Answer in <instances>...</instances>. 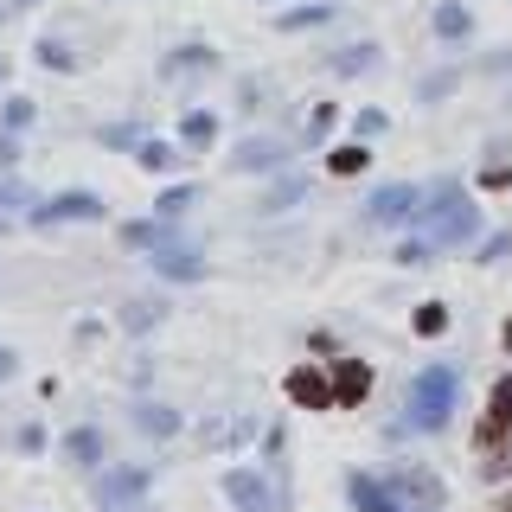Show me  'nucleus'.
Masks as SVG:
<instances>
[{
  "label": "nucleus",
  "mask_w": 512,
  "mask_h": 512,
  "mask_svg": "<svg viewBox=\"0 0 512 512\" xmlns=\"http://www.w3.org/2000/svg\"><path fill=\"white\" fill-rule=\"evenodd\" d=\"M141 167H148V173L173 167V148H167V141H141Z\"/></svg>",
  "instance_id": "4468645a"
},
{
  "label": "nucleus",
  "mask_w": 512,
  "mask_h": 512,
  "mask_svg": "<svg viewBox=\"0 0 512 512\" xmlns=\"http://www.w3.org/2000/svg\"><path fill=\"white\" fill-rule=\"evenodd\" d=\"M448 410H455V372H448V365L416 372V384H410V423L416 429H442Z\"/></svg>",
  "instance_id": "f257e3e1"
},
{
  "label": "nucleus",
  "mask_w": 512,
  "mask_h": 512,
  "mask_svg": "<svg viewBox=\"0 0 512 512\" xmlns=\"http://www.w3.org/2000/svg\"><path fill=\"white\" fill-rule=\"evenodd\" d=\"M288 397H295V404H308V410H327L333 404V391L308 372V365H301V372H288Z\"/></svg>",
  "instance_id": "39448f33"
},
{
  "label": "nucleus",
  "mask_w": 512,
  "mask_h": 512,
  "mask_svg": "<svg viewBox=\"0 0 512 512\" xmlns=\"http://www.w3.org/2000/svg\"><path fill=\"white\" fill-rule=\"evenodd\" d=\"M0 167H13V135H0Z\"/></svg>",
  "instance_id": "5701e85b"
},
{
  "label": "nucleus",
  "mask_w": 512,
  "mask_h": 512,
  "mask_svg": "<svg viewBox=\"0 0 512 512\" xmlns=\"http://www.w3.org/2000/svg\"><path fill=\"white\" fill-rule=\"evenodd\" d=\"M141 429H154V436H167V429H173V410L148 404V410H141Z\"/></svg>",
  "instance_id": "2eb2a0df"
},
{
  "label": "nucleus",
  "mask_w": 512,
  "mask_h": 512,
  "mask_svg": "<svg viewBox=\"0 0 512 512\" xmlns=\"http://www.w3.org/2000/svg\"><path fill=\"white\" fill-rule=\"evenodd\" d=\"M500 512H512V500H506V506H500Z\"/></svg>",
  "instance_id": "c85d7f7f"
},
{
  "label": "nucleus",
  "mask_w": 512,
  "mask_h": 512,
  "mask_svg": "<svg viewBox=\"0 0 512 512\" xmlns=\"http://www.w3.org/2000/svg\"><path fill=\"white\" fill-rule=\"evenodd\" d=\"M224 487H231V500H244V506H263V487H256L250 474H231Z\"/></svg>",
  "instance_id": "ddd939ff"
},
{
  "label": "nucleus",
  "mask_w": 512,
  "mask_h": 512,
  "mask_svg": "<svg viewBox=\"0 0 512 512\" xmlns=\"http://www.w3.org/2000/svg\"><path fill=\"white\" fill-rule=\"evenodd\" d=\"M365 391H372V372H365L359 359H346V365H340V378H333V397H340V404H359Z\"/></svg>",
  "instance_id": "423d86ee"
},
{
  "label": "nucleus",
  "mask_w": 512,
  "mask_h": 512,
  "mask_svg": "<svg viewBox=\"0 0 512 512\" xmlns=\"http://www.w3.org/2000/svg\"><path fill=\"white\" fill-rule=\"evenodd\" d=\"M186 205H192V192H186V186H180V192H167V199H160V218H180Z\"/></svg>",
  "instance_id": "f3484780"
},
{
  "label": "nucleus",
  "mask_w": 512,
  "mask_h": 512,
  "mask_svg": "<svg viewBox=\"0 0 512 512\" xmlns=\"http://www.w3.org/2000/svg\"><path fill=\"white\" fill-rule=\"evenodd\" d=\"M442 327H448L442 308H423V314H416V333H442Z\"/></svg>",
  "instance_id": "6ab92c4d"
},
{
  "label": "nucleus",
  "mask_w": 512,
  "mask_h": 512,
  "mask_svg": "<svg viewBox=\"0 0 512 512\" xmlns=\"http://www.w3.org/2000/svg\"><path fill=\"white\" fill-rule=\"evenodd\" d=\"M436 26H442V32H468V13H461V7H442Z\"/></svg>",
  "instance_id": "a211bd4d"
},
{
  "label": "nucleus",
  "mask_w": 512,
  "mask_h": 512,
  "mask_svg": "<svg viewBox=\"0 0 512 512\" xmlns=\"http://www.w3.org/2000/svg\"><path fill=\"white\" fill-rule=\"evenodd\" d=\"M423 212V192L416 186H384L372 199V224H397V218H416Z\"/></svg>",
  "instance_id": "f03ea898"
},
{
  "label": "nucleus",
  "mask_w": 512,
  "mask_h": 512,
  "mask_svg": "<svg viewBox=\"0 0 512 512\" xmlns=\"http://www.w3.org/2000/svg\"><path fill=\"white\" fill-rule=\"evenodd\" d=\"M237 167H282V148H276V141H244V148H237Z\"/></svg>",
  "instance_id": "1a4fd4ad"
},
{
  "label": "nucleus",
  "mask_w": 512,
  "mask_h": 512,
  "mask_svg": "<svg viewBox=\"0 0 512 512\" xmlns=\"http://www.w3.org/2000/svg\"><path fill=\"white\" fill-rule=\"evenodd\" d=\"M0 205H26V192L13 186V180H0Z\"/></svg>",
  "instance_id": "4be33fe9"
},
{
  "label": "nucleus",
  "mask_w": 512,
  "mask_h": 512,
  "mask_svg": "<svg viewBox=\"0 0 512 512\" xmlns=\"http://www.w3.org/2000/svg\"><path fill=\"white\" fill-rule=\"evenodd\" d=\"M71 455H77V461L96 455V436H90V429H77V436H71Z\"/></svg>",
  "instance_id": "aec40b11"
},
{
  "label": "nucleus",
  "mask_w": 512,
  "mask_h": 512,
  "mask_svg": "<svg viewBox=\"0 0 512 512\" xmlns=\"http://www.w3.org/2000/svg\"><path fill=\"white\" fill-rule=\"evenodd\" d=\"M141 493V474H109L103 487H96V500H103V512H116L122 500H135Z\"/></svg>",
  "instance_id": "6e6552de"
},
{
  "label": "nucleus",
  "mask_w": 512,
  "mask_h": 512,
  "mask_svg": "<svg viewBox=\"0 0 512 512\" xmlns=\"http://www.w3.org/2000/svg\"><path fill=\"white\" fill-rule=\"evenodd\" d=\"M128 244H135V250H160V244H167V224H128Z\"/></svg>",
  "instance_id": "9d476101"
},
{
  "label": "nucleus",
  "mask_w": 512,
  "mask_h": 512,
  "mask_svg": "<svg viewBox=\"0 0 512 512\" xmlns=\"http://www.w3.org/2000/svg\"><path fill=\"white\" fill-rule=\"evenodd\" d=\"M13 7H32V0H13Z\"/></svg>",
  "instance_id": "a878e982"
},
{
  "label": "nucleus",
  "mask_w": 512,
  "mask_h": 512,
  "mask_svg": "<svg viewBox=\"0 0 512 512\" xmlns=\"http://www.w3.org/2000/svg\"><path fill=\"white\" fill-rule=\"evenodd\" d=\"M0 237H7V218H0Z\"/></svg>",
  "instance_id": "bb28decb"
},
{
  "label": "nucleus",
  "mask_w": 512,
  "mask_h": 512,
  "mask_svg": "<svg viewBox=\"0 0 512 512\" xmlns=\"http://www.w3.org/2000/svg\"><path fill=\"white\" fill-rule=\"evenodd\" d=\"M506 429H512V378L493 384V404H487V423H480V442L506 436Z\"/></svg>",
  "instance_id": "20e7f679"
},
{
  "label": "nucleus",
  "mask_w": 512,
  "mask_h": 512,
  "mask_svg": "<svg viewBox=\"0 0 512 512\" xmlns=\"http://www.w3.org/2000/svg\"><path fill=\"white\" fill-rule=\"evenodd\" d=\"M314 20H327V7H308V13H282V26H314Z\"/></svg>",
  "instance_id": "412c9836"
},
{
  "label": "nucleus",
  "mask_w": 512,
  "mask_h": 512,
  "mask_svg": "<svg viewBox=\"0 0 512 512\" xmlns=\"http://www.w3.org/2000/svg\"><path fill=\"white\" fill-rule=\"evenodd\" d=\"M180 135H186V148H205V141L218 135V122H212V116H186V128H180Z\"/></svg>",
  "instance_id": "9b49d317"
},
{
  "label": "nucleus",
  "mask_w": 512,
  "mask_h": 512,
  "mask_svg": "<svg viewBox=\"0 0 512 512\" xmlns=\"http://www.w3.org/2000/svg\"><path fill=\"white\" fill-rule=\"evenodd\" d=\"M128 512H148V506H128Z\"/></svg>",
  "instance_id": "cd10ccee"
},
{
  "label": "nucleus",
  "mask_w": 512,
  "mask_h": 512,
  "mask_svg": "<svg viewBox=\"0 0 512 512\" xmlns=\"http://www.w3.org/2000/svg\"><path fill=\"white\" fill-rule=\"evenodd\" d=\"M365 160H372V154H365L359 141H352V148H333V160H327V167H333V173H359Z\"/></svg>",
  "instance_id": "f8f14e48"
},
{
  "label": "nucleus",
  "mask_w": 512,
  "mask_h": 512,
  "mask_svg": "<svg viewBox=\"0 0 512 512\" xmlns=\"http://www.w3.org/2000/svg\"><path fill=\"white\" fill-rule=\"evenodd\" d=\"M352 500H359V512H404V506H397L372 474H352Z\"/></svg>",
  "instance_id": "0eeeda50"
},
{
  "label": "nucleus",
  "mask_w": 512,
  "mask_h": 512,
  "mask_svg": "<svg viewBox=\"0 0 512 512\" xmlns=\"http://www.w3.org/2000/svg\"><path fill=\"white\" fill-rule=\"evenodd\" d=\"M500 468H512V442H506V455H500V461H493V474H500Z\"/></svg>",
  "instance_id": "393cba45"
},
{
  "label": "nucleus",
  "mask_w": 512,
  "mask_h": 512,
  "mask_svg": "<svg viewBox=\"0 0 512 512\" xmlns=\"http://www.w3.org/2000/svg\"><path fill=\"white\" fill-rule=\"evenodd\" d=\"M0 71H7V64H0Z\"/></svg>",
  "instance_id": "c756f323"
},
{
  "label": "nucleus",
  "mask_w": 512,
  "mask_h": 512,
  "mask_svg": "<svg viewBox=\"0 0 512 512\" xmlns=\"http://www.w3.org/2000/svg\"><path fill=\"white\" fill-rule=\"evenodd\" d=\"M7 372H13V352H7V346H0V378H7Z\"/></svg>",
  "instance_id": "b1692460"
},
{
  "label": "nucleus",
  "mask_w": 512,
  "mask_h": 512,
  "mask_svg": "<svg viewBox=\"0 0 512 512\" xmlns=\"http://www.w3.org/2000/svg\"><path fill=\"white\" fill-rule=\"evenodd\" d=\"M154 263H160V269H167V276H199V263H186V256H180V250H173V256H154Z\"/></svg>",
  "instance_id": "dca6fc26"
},
{
  "label": "nucleus",
  "mask_w": 512,
  "mask_h": 512,
  "mask_svg": "<svg viewBox=\"0 0 512 512\" xmlns=\"http://www.w3.org/2000/svg\"><path fill=\"white\" fill-rule=\"evenodd\" d=\"M32 218H39V224H58V218H103V199H90V192H64V199L39 205Z\"/></svg>",
  "instance_id": "7ed1b4c3"
}]
</instances>
